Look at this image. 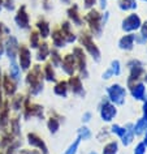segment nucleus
Returning <instances> with one entry per match:
<instances>
[{
  "instance_id": "obj_1",
  "label": "nucleus",
  "mask_w": 147,
  "mask_h": 154,
  "mask_svg": "<svg viewBox=\"0 0 147 154\" xmlns=\"http://www.w3.org/2000/svg\"><path fill=\"white\" fill-rule=\"evenodd\" d=\"M24 81L26 89H28L29 97H38L39 94L43 93L46 81L43 77V71H42V64L39 63L33 64L32 68L26 72Z\"/></svg>"
},
{
  "instance_id": "obj_2",
  "label": "nucleus",
  "mask_w": 147,
  "mask_h": 154,
  "mask_svg": "<svg viewBox=\"0 0 147 154\" xmlns=\"http://www.w3.org/2000/svg\"><path fill=\"white\" fill-rule=\"evenodd\" d=\"M77 42L95 63H99L102 59V51H100L98 43L95 42V38L87 32V29L80 30V33L77 34Z\"/></svg>"
},
{
  "instance_id": "obj_3",
  "label": "nucleus",
  "mask_w": 147,
  "mask_h": 154,
  "mask_svg": "<svg viewBox=\"0 0 147 154\" xmlns=\"http://www.w3.org/2000/svg\"><path fill=\"white\" fill-rule=\"evenodd\" d=\"M83 24H86L87 32L94 38H100L103 35L104 25L102 22V11L98 8L87 9L83 16Z\"/></svg>"
},
{
  "instance_id": "obj_4",
  "label": "nucleus",
  "mask_w": 147,
  "mask_h": 154,
  "mask_svg": "<svg viewBox=\"0 0 147 154\" xmlns=\"http://www.w3.org/2000/svg\"><path fill=\"white\" fill-rule=\"evenodd\" d=\"M46 110L44 106L40 105V103L33 102L32 97L26 95L25 103H24V109L21 111V118L24 120H30L32 118H35L38 120H44L46 119Z\"/></svg>"
},
{
  "instance_id": "obj_5",
  "label": "nucleus",
  "mask_w": 147,
  "mask_h": 154,
  "mask_svg": "<svg viewBox=\"0 0 147 154\" xmlns=\"http://www.w3.org/2000/svg\"><path fill=\"white\" fill-rule=\"evenodd\" d=\"M73 56L76 59V65H77V75H78L82 80L88 79L90 73H88V67H87V54L81 46H74L72 48Z\"/></svg>"
},
{
  "instance_id": "obj_6",
  "label": "nucleus",
  "mask_w": 147,
  "mask_h": 154,
  "mask_svg": "<svg viewBox=\"0 0 147 154\" xmlns=\"http://www.w3.org/2000/svg\"><path fill=\"white\" fill-rule=\"evenodd\" d=\"M107 98L116 106H124L126 102V95H128V89L125 86H122L121 84L115 82L111 84L110 86L106 89Z\"/></svg>"
},
{
  "instance_id": "obj_7",
  "label": "nucleus",
  "mask_w": 147,
  "mask_h": 154,
  "mask_svg": "<svg viewBox=\"0 0 147 154\" xmlns=\"http://www.w3.org/2000/svg\"><path fill=\"white\" fill-rule=\"evenodd\" d=\"M126 67L129 69V75H128L126 79V88L133 85V84L142 81L143 76H145V67H143V63L138 59H130L126 63Z\"/></svg>"
},
{
  "instance_id": "obj_8",
  "label": "nucleus",
  "mask_w": 147,
  "mask_h": 154,
  "mask_svg": "<svg viewBox=\"0 0 147 154\" xmlns=\"http://www.w3.org/2000/svg\"><path fill=\"white\" fill-rule=\"evenodd\" d=\"M98 112H99L100 119H102L104 123H112L116 119V116H117L118 109H117V106L113 105V103L106 97L100 101L99 106H98Z\"/></svg>"
},
{
  "instance_id": "obj_9",
  "label": "nucleus",
  "mask_w": 147,
  "mask_h": 154,
  "mask_svg": "<svg viewBox=\"0 0 147 154\" xmlns=\"http://www.w3.org/2000/svg\"><path fill=\"white\" fill-rule=\"evenodd\" d=\"M14 24L20 30H26L30 32L32 30V21H30V14L28 11L26 4H21L20 7H17V9L14 11Z\"/></svg>"
},
{
  "instance_id": "obj_10",
  "label": "nucleus",
  "mask_w": 147,
  "mask_h": 154,
  "mask_svg": "<svg viewBox=\"0 0 147 154\" xmlns=\"http://www.w3.org/2000/svg\"><path fill=\"white\" fill-rule=\"evenodd\" d=\"M142 25V18L138 13L131 12L122 18L121 21V30L124 34H135Z\"/></svg>"
},
{
  "instance_id": "obj_11",
  "label": "nucleus",
  "mask_w": 147,
  "mask_h": 154,
  "mask_svg": "<svg viewBox=\"0 0 147 154\" xmlns=\"http://www.w3.org/2000/svg\"><path fill=\"white\" fill-rule=\"evenodd\" d=\"M17 64L20 65L22 72H28L33 65V54L32 50L29 48L28 45L20 43V47H18V52H17Z\"/></svg>"
},
{
  "instance_id": "obj_12",
  "label": "nucleus",
  "mask_w": 147,
  "mask_h": 154,
  "mask_svg": "<svg viewBox=\"0 0 147 154\" xmlns=\"http://www.w3.org/2000/svg\"><path fill=\"white\" fill-rule=\"evenodd\" d=\"M26 142L32 149H37L40 154H51L48 149V145L46 141L39 136L37 132H28L26 133Z\"/></svg>"
},
{
  "instance_id": "obj_13",
  "label": "nucleus",
  "mask_w": 147,
  "mask_h": 154,
  "mask_svg": "<svg viewBox=\"0 0 147 154\" xmlns=\"http://www.w3.org/2000/svg\"><path fill=\"white\" fill-rule=\"evenodd\" d=\"M67 82H68V88H69V93H72L73 95H76V97L85 98L86 90H85L82 79H81L78 75H73L70 77H68Z\"/></svg>"
},
{
  "instance_id": "obj_14",
  "label": "nucleus",
  "mask_w": 147,
  "mask_h": 154,
  "mask_svg": "<svg viewBox=\"0 0 147 154\" xmlns=\"http://www.w3.org/2000/svg\"><path fill=\"white\" fill-rule=\"evenodd\" d=\"M18 47H20V42H18L17 37L14 35H8L4 39V55L8 57L9 61H14L17 59V52H18Z\"/></svg>"
},
{
  "instance_id": "obj_15",
  "label": "nucleus",
  "mask_w": 147,
  "mask_h": 154,
  "mask_svg": "<svg viewBox=\"0 0 147 154\" xmlns=\"http://www.w3.org/2000/svg\"><path fill=\"white\" fill-rule=\"evenodd\" d=\"M2 89H3V94L5 98H12L14 94L18 93V82L16 80H13L8 73H4L2 79Z\"/></svg>"
},
{
  "instance_id": "obj_16",
  "label": "nucleus",
  "mask_w": 147,
  "mask_h": 154,
  "mask_svg": "<svg viewBox=\"0 0 147 154\" xmlns=\"http://www.w3.org/2000/svg\"><path fill=\"white\" fill-rule=\"evenodd\" d=\"M60 69L63 71L64 75L70 77L73 75H77V65H76V59L72 52H67L63 55V60L60 64Z\"/></svg>"
},
{
  "instance_id": "obj_17",
  "label": "nucleus",
  "mask_w": 147,
  "mask_h": 154,
  "mask_svg": "<svg viewBox=\"0 0 147 154\" xmlns=\"http://www.w3.org/2000/svg\"><path fill=\"white\" fill-rule=\"evenodd\" d=\"M67 17L72 25L77 26V28H82L83 26V16L81 14L80 5L77 3H72L67 8Z\"/></svg>"
},
{
  "instance_id": "obj_18",
  "label": "nucleus",
  "mask_w": 147,
  "mask_h": 154,
  "mask_svg": "<svg viewBox=\"0 0 147 154\" xmlns=\"http://www.w3.org/2000/svg\"><path fill=\"white\" fill-rule=\"evenodd\" d=\"M10 116H12V110H10L9 99L5 98L4 105H3L2 110H0V133L9 131V122Z\"/></svg>"
},
{
  "instance_id": "obj_19",
  "label": "nucleus",
  "mask_w": 147,
  "mask_h": 154,
  "mask_svg": "<svg viewBox=\"0 0 147 154\" xmlns=\"http://www.w3.org/2000/svg\"><path fill=\"white\" fill-rule=\"evenodd\" d=\"M34 28H35L38 34L40 35L42 41H47L50 35H51V30H52L51 24H50V21L43 16H39L37 18L35 24H34Z\"/></svg>"
},
{
  "instance_id": "obj_20",
  "label": "nucleus",
  "mask_w": 147,
  "mask_h": 154,
  "mask_svg": "<svg viewBox=\"0 0 147 154\" xmlns=\"http://www.w3.org/2000/svg\"><path fill=\"white\" fill-rule=\"evenodd\" d=\"M61 115H59L56 111H50V115L46 118V127L51 134H56L60 131L61 127Z\"/></svg>"
},
{
  "instance_id": "obj_21",
  "label": "nucleus",
  "mask_w": 147,
  "mask_h": 154,
  "mask_svg": "<svg viewBox=\"0 0 147 154\" xmlns=\"http://www.w3.org/2000/svg\"><path fill=\"white\" fill-rule=\"evenodd\" d=\"M50 39H51V47H55L57 50H63V48H65L68 46L67 41H65V38H64V35H63V33H61L59 26H56V28H53L51 30Z\"/></svg>"
},
{
  "instance_id": "obj_22",
  "label": "nucleus",
  "mask_w": 147,
  "mask_h": 154,
  "mask_svg": "<svg viewBox=\"0 0 147 154\" xmlns=\"http://www.w3.org/2000/svg\"><path fill=\"white\" fill-rule=\"evenodd\" d=\"M59 28H60L61 33H63V35H64V38H65V41H67L68 45L76 43L77 42V34H76L74 30H73V25L70 24V22H69L68 20L61 21Z\"/></svg>"
},
{
  "instance_id": "obj_23",
  "label": "nucleus",
  "mask_w": 147,
  "mask_h": 154,
  "mask_svg": "<svg viewBox=\"0 0 147 154\" xmlns=\"http://www.w3.org/2000/svg\"><path fill=\"white\" fill-rule=\"evenodd\" d=\"M50 51H51V45H50L47 41H42L40 45L35 48V60H37V63L43 64V63H46V61H48Z\"/></svg>"
},
{
  "instance_id": "obj_24",
  "label": "nucleus",
  "mask_w": 147,
  "mask_h": 154,
  "mask_svg": "<svg viewBox=\"0 0 147 154\" xmlns=\"http://www.w3.org/2000/svg\"><path fill=\"white\" fill-rule=\"evenodd\" d=\"M129 94L133 97L135 101H145L146 99V85L143 81H138L133 85L126 88Z\"/></svg>"
},
{
  "instance_id": "obj_25",
  "label": "nucleus",
  "mask_w": 147,
  "mask_h": 154,
  "mask_svg": "<svg viewBox=\"0 0 147 154\" xmlns=\"http://www.w3.org/2000/svg\"><path fill=\"white\" fill-rule=\"evenodd\" d=\"M117 46L121 51H133L135 46V34H124L117 42Z\"/></svg>"
},
{
  "instance_id": "obj_26",
  "label": "nucleus",
  "mask_w": 147,
  "mask_h": 154,
  "mask_svg": "<svg viewBox=\"0 0 147 154\" xmlns=\"http://www.w3.org/2000/svg\"><path fill=\"white\" fill-rule=\"evenodd\" d=\"M9 132L16 138L22 137V124H21V114H14L10 116L9 122Z\"/></svg>"
},
{
  "instance_id": "obj_27",
  "label": "nucleus",
  "mask_w": 147,
  "mask_h": 154,
  "mask_svg": "<svg viewBox=\"0 0 147 154\" xmlns=\"http://www.w3.org/2000/svg\"><path fill=\"white\" fill-rule=\"evenodd\" d=\"M25 99H26V94H24V93H17V94H14L12 98H9L10 110H12L13 114H21L22 109H24Z\"/></svg>"
},
{
  "instance_id": "obj_28",
  "label": "nucleus",
  "mask_w": 147,
  "mask_h": 154,
  "mask_svg": "<svg viewBox=\"0 0 147 154\" xmlns=\"http://www.w3.org/2000/svg\"><path fill=\"white\" fill-rule=\"evenodd\" d=\"M42 71H43V77L46 82H53L55 84L57 81V73H56V68L50 63V61H46L42 65Z\"/></svg>"
},
{
  "instance_id": "obj_29",
  "label": "nucleus",
  "mask_w": 147,
  "mask_h": 154,
  "mask_svg": "<svg viewBox=\"0 0 147 154\" xmlns=\"http://www.w3.org/2000/svg\"><path fill=\"white\" fill-rule=\"evenodd\" d=\"M53 94L60 98H68L69 95V88L67 80H57L53 85Z\"/></svg>"
},
{
  "instance_id": "obj_30",
  "label": "nucleus",
  "mask_w": 147,
  "mask_h": 154,
  "mask_svg": "<svg viewBox=\"0 0 147 154\" xmlns=\"http://www.w3.org/2000/svg\"><path fill=\"white\" fill-rule=\"evenodd\" d=\"M7 73L12 77L13 80H16V81L20 84L21 82V79H22V71L20 68V65L17 64V61H9V65H8V71Z\"/></svg>"
},
{
  "instance_id": "obj_31",
  "label": "nucleus",
  "mask_w": 147,
  "mask_h": 154,
  "mask_svg": "<svg viewBox=\"0 0 147 154\" xmlns=\"http://www.w3.org/2000/svg\"><path fill=\"white\" fill-rule=\"evenodd\" d=\"M117 7L121 12H133L138 8L137 0H118Z\"/></svg>"
},
{
  "instance_id": "obj_32",
  "label": "nucleus",
  "mask_w": 147,
  "mask_h": 154,
  "mask_svg": "<svg viewBox=\"0 0 147 154\" xmlns=\"http://www.w3.org/2000/svg\"><path fill=\"white\" fill-rule=\"evenodd\" d=\"M120 144L117 140H110L103 145L102 154H118Z\"/></svg>"
},
{
  "instance_id": "obj_33",
  "label": "nucleus",
  "mask_w": 147,
  "mask_h": 154,
  "mask_svg": "<svg viewBox=\"0 0 147 154\" xmlns=\"http://www.w3.org/2000/svg\"><path fill=\"white\" fill-rule=\"evenodd\" d=\"M61 60H63V54L60 52V50H57V48H55V47H51L48 61H50V63H51L55 68H60Z\"/></svg>"
},
{
  "instance_id": "obj_34",
  "label": "nucleus",
  "mask_w": 147,
  "mask_h": 154,
  "mask_svg": "<svg viewBox=\"0 0 147 154\" xmlns=\"http://www.w3.org/2000/svg\"><path fill=\"white\" fill-rule=\"evenodd\" d=\"M125 128H126V132H125V136L121 138V144L124 146H129L133 144L134 141V132H133V123H128L125 124Z\"/></svg>"
},
{
  "instance_id": "obj_35",
  "label": "nucleus",
  "mask_w": 147,
  "mask_h": 154,
  "mask_svg": "<svg viewBox=\"0 0 147 154\" xmlns=\"http://www.w3.org/2000/svg\"><path fill=\"white\" fill-rule=\"evenodd\" d=\"M14 140H16V137H14L9 131L2 132L0 133V150H4L7 146H9Z\"/></svg>"
},
{
  "instance_id": "obj_36",
  "label": "nucleus",
  "mask_w": 147,
  "mask_h": 154,
  "mask_svg": "<svg viewBox=\"0 0 147 154\" xmlns=\"http://www.w3.org/2000/svg\"><path fill=\"white\" fill-rule=\"evenodd\" d=\"M40 42H42V38L40 35L38 34V32L35 29H32L29 32V48L30 50H35L38 46L40 45Z\"/></svg>"
},
{
  "instance_id": "obj_37",
  "label": "nucleus",
  "mask_w": 147,
  "mask_h": 154,
  "mask_svg": "<svg viewBox=\"0 0 147 154\" xmlns=\"http://www.w3.org/2000/svg\"><path fill=\"white\" fill-rule=\"evenodd\" d=\"M147 131V122L143 118L138 119L135 123H133V132H134V136H142L145 134Z\"/></svg>"
},
{
  "instance_id": "obj_38",
  "label": "nucleus",
  "mask_w": 147,
  "mask_h": 154,
  "mask_svg": "<svg viewBox=\"0 0 147 154\" xmlns=\"http://www.w3.org/2000/svg\"><path fill=\"white\" fill-rule=\"evenodd\" d=\"M21 148H22V137L16 138V140H14L9 146H7L3 152H4V154H18Z\"/></svg>"
},
{
  "instance_id": "obj_39",
  "label": "nucleus",
  "mask_w": 147,
  "mask_h": 154,
  "mask_svg": "<svg viewBox=\"0 0 147 154\" xmlns=\"http://www.w3.org/2000/svg\"><path fill=\"white\" fill-rule=\"evenodd\" d=\"M77 137H80L81 141H88L92 137V132L87 125L83 124L82 127H80V128L77 129Z\"/></svg>"
},
{
  "instance_id": "obj_40",
  "label": "nucleus",
  "mask_w": 147,
  "mask_h": 154,
  "mask_svg": "<svg viewBox=\"0 0 147 154\" xmlns=\"http://www.w3.org/2000/svg\"><path fill=\"white\" fill-rule=\"evenodd\" d=\"M110 132L111 134L118 137L120 140L125 136V132H126V128L125 125H120V124H111V128H110Z\"/></svg>"
},
{
  "instance_id": "obj_41",
  "label": "nucleus",
  "mask_w": 147,
  "mask_h": 154,
  "mask_svg": "<svg viewBox=\"0 0 147 154\" xmlns=\"http://www.w3.org/2000/svg\"><path fill=\"white\" fill-rule=\"evenodd\" d=\"M108 68L111 69V72H112V75H113V77L121 76L122 67H121V61H120V60H117V59L112 60V61H111V64H110V67H108Z\"/></svg>"
},
{
  "instance_id": "obj_42",
  "label": "nucleus",
  "mask_w": 147,
  "mask_h": 154,
  "mask_svg": "<svg viewBox=\"0 0 147 154\" xmlns=\"http://www.w3.org/2000/svg\"><path fill=\"white\" fill-rule=\"evenodd\" d=\"M80 145H81V138L80 137H76V140H73V142L67 148V150L63 153V154H77L80 149Z\"/></svg>"
},
{
  "instance_id": "obj_43",
  "label": "nucleus",
  "mask_w": 147,
  "mask_h": 154,
  "mask_svg": "<svg viewBox=\"0 0 147 154\" xmlns=\"http://www.w3.org/2000/svg\"><path fill=\"white\" fill-rule=\"evenodd\" d=\"M110 137H111V132H110V129L108 128H102L99 131V133L96 134V140L98 141L107 142L108 140H110Z\"/></svg>"
},
{
  "instance_id": "obj_44",
  "label": "nucleus",
  "mask_w": 147,
  "mask_h": 154,
  "mask_svg": "<svg viewBox=\"0 0 147 154\" xmlns=\"http://www.w3.org/2000/svg\"><path fill=\"white\" fill-rule=\"evenodd\" d=\"M3 9L8 11V12H13L17 9L16 7V0H3Z\"/></svg>"
},
{
  "instance_id": "obj_45",
  "label": "nucleus",
  "mask_w": 147,
  "mask_h": 154,
  "mask_svg": "<svg viewBox=\"0 0 147 154\" xmlns=\"http://www.w3.org/2000/svg\"><path fill=\"white\" fill-rule=\"evenodd\" d=\"M10 28L7 24H4L3 21H0V37H4L7 38L8 35H10Z\"/></svg>"
},
{
  "instance_id": "obj_46",
  "label": "nucleus",
  "mask_w": 147,
  "mask_h": 154,
  "mask_svg": "<svg viewBox=\"0 0 147 154\" xmlns=\"http://www.w3.org/2000/svg\"><path fill=\"white\" fill-rule=\"evenodd\" d=\"M40 7L44 12H51L53 9V5H52V2L51 0H40Z\"/></svg>"
},
{
  "instance_id": "obj_47",
  "label": "nucleus",
  "mask_w": 147,
  "mask_h": 154,
  "mask_svg": "<svg viewBox=\"0 0 147 154\" xmlns=\"http://www.w3.org/2000/svg\"><path fill=\"white\" fill-rule=\"evenodd\" d=\"M146 145L143 144V142H138L137 145H135V148H134V153L133 154H146Z\"/></svg>"
},
{
  "instance_id": "obj_48",
  "label": "nucleus",
  "mask_w": 147,
  "mask_h": 154,
  "mask_svg": "<svg viewBox=\"0 0 147 154\" xmlns=\"http://www.w3.org/2000/svg\"><path fill=\"white\" fill-rule=\"evenodd\" d=\"M138 32H139V35H141L143 39L147 41V20L142 21V25H141V28H139Z\"/></svg>"
},
{
  "instance_id": "obj_49",
  "label": "nucleus",
  "mask_w": 147,
  "mask_h": 154,
  "mask_svg": "<svg viewBox=\"0 0 147 154\" xmlns=\"http://www.w3.org/2000/svg\"><path fill=\"white\" fill-rule=\"evenodd\" d=\"M3 75H4V72H3L2 67H0V110H2L3 105H4V101H5V97H4V94H3V89H2V79H3Z\"/></svg>"
},
{
  "instance_id": "obj_50",
  "label": "nucleus",
  "mask_w": 147,
  "mask_h": 154,
  "mask_svg": "<svg viewBox=\"0 0 147 154\" xmlns=\"http://www.w3.org/2000/svg\"><path fill=\"white\" fill-rule=\"evenodd\" d=\"M96 2H98V0H82L83 8L86 9V11H87V9H91V8H95Z\"/></svg>"
},
{
  "instance_id": "obj_51",
  "label": "nucleus",
  "mask_w": 147,
  "mask_h": 154,
  "mask_svg": "<svg viewBox=\"0 0 147 154\" xmlns=\"http://www.w3.org/2000/svg\"><path fill=\"white\" fill-rule=\"evenodd\" d=\"M92 119V114L90 112V111H86V112H83L82 118H81V120H82L83 124H87V123H90Z\"/></svg>"
},
{
  "instance_id": "obj_52",
  "label": "nucleus",
  "mask_w": 147,
  "mask_h": 154,
  "mask_svg": "<svg viewBox=\"0 0 147 154\" xmlns=\"http://www.w3.org/2000/svg\"><path fill=\"white\" fill-rule=\"evenodd\" d=\"M112 77H113V75H112V72H111L110 68H107L106 71L102 73V80H104V81H108V80H111Z\"/></svg>"
},
{
  "instance_id": "obj_53",
  "label": "nucleus",
  "mask_w": 147,
  "mask_h": 154,
  "mask_svg": "<svg viewBox=\"0 0 147 154\" xmlns=\"http://www.w3.org/2000/svg\"><path fill=\"white\" fill-rule=\"evenodd\" d=\"M96 4L99 5V11H102V12H104V11L107 9V7H108V0H98L96 2Z\"/></svg>"
},
{
  "instance_id": "obj_54",
  "label": "nucleus",
  "mask_w": 147,
  "mask_h": 154,
  "mask_svg": "<svg viewBox=\"0 0 147 154\" xmlns=\"http://www.w3.org/2000/svg\"><path fill=\"white\" fill-rule=\"evenodd\" d=\"M110 16H111V13L108 12L107 9L104 11V12H102V22H103L104 26H106L108 24V21H110Z\"/></svg>"
},
{
  "instance_id": "obj_55",
  "label": "nucleus",
  "mask_w": 147,
  "mask_h": 154,
  "mask_svg": "<svg viewBox=\"0 0 147 154\" xmlns=\"http://www.w3.org/2000/svg\"><path fill=\"white\" fill-rule=\"evenodd\" d=\"M18 154H40L39 152H38L37 149H20V152H18Z\"/></svg>"
},
{
  "instance_id": "obj_56",
  "label": "nucleus",
  "mask_w": 147,
  "mask_h": 154,
  "mask_svg": "<svg viewBox=\"0 0 147 154\" xmlns=\"http://www.w3.org/2000/svg\"><path fill=\"white\" fill-rule=\"evenodd\" d=\"M4 39H5L4 37H0V57L4 56V52H5V50H4Z\"/></svg>"
},
{
  "instance_id": "obj_57",
  "label": "nucleus",
  "mask_w": 147,
  "mask_h": 154,
  "mask_svg": "<svg viewBox=\"0 0 147 154\" xmlns=\"http://www.w3.org/2000/svg\"><path fill=\"white\" fill-rule=\"evenodd\" d=\"M142 112H143V119L147 122V99L143 101V106H142Z\"/></svg>"
},
{
  "instance_id": "obj_58",
  "label": "nucleus",
  "mask_w": 147,
  "mask_h": 154,
  "mask_svg": "<svg viewBox=\"0 0 147 154\" xmlns=\"http://www.w3.org/2000/svg\"><path fill=\"white\" fill-rule=\"evenodd\" d=\"M63 4H65V5H70L72 4V0H60Z\"/></svg>"
},
{
  "instance_id": "obj_59",
  "label": "nucleus",
  "mask_w": 147,
  "mask_h": 154,
  "mask_svg": "<svg viewBox=\"0 0 147 154\" xmlns=\"http://www.w3.org/2000/svg\"><path fill=\"white\" fill-rule=\"evenodd\" d=\"M143 144H145L146 145V148H147V131H146V133H145V138H143Z\"/></svg>"
},
{
  "instance_id": "obj_60",
  "label": "nucleus",
  "mask_w": 147,
  "mask_h": 154,
  "mask_svg": "<svg viewBox=\"0 0 147 154\" xmlns=\"http://www.w3.org/2000/svg\"><path fill=\"white\" fill-rule=\"evenodd\" d=\"M142 81H143V82H145V85H147V73H145V76H143Z\"/></svg>"
},
{
  "instance_id": "obj_61",
  "label": "nucleus",
  "mask_w": 147,
  "mask_h": 154,
  "mask_svg": "<svg viewBox=\"0 0 147 154\" xmlns=\"http://www.w3.org/2000/svg\"><path fill=\"white\" fill-rule=\"evenodd\" d=\"M3 11V0H0V12Z\"/></svg>"
},
{
  "instance_id": "obj_62",
  "label": "nucleus",
  "mask_w": 147,
  "mask_h": 154,
  "mask_svg": "<svg viewBox=\"0 0 147 154\" xmlns=\"http://www.w3.org/2000/svg\"><path fill=\"white\" fill-rule=\"evenodd\" d=\"M0 154H4V152H3V150H0Z\"/></svg>"
},
{
  "instance_id": "obj_63",
  "label": "nucleus",
  "mask_w": 147,
  "mask_h": 154,
  "mask_svg": "<svg viewBox=\"0 0 147 154\" xmlns=\"http://www.w3.org/2000/svg\"><path fill=\"white\" fill-rule=\"evenodd\" d=\"M143 2H147V0H143Z\"/></svg>"
}]
</instances>
